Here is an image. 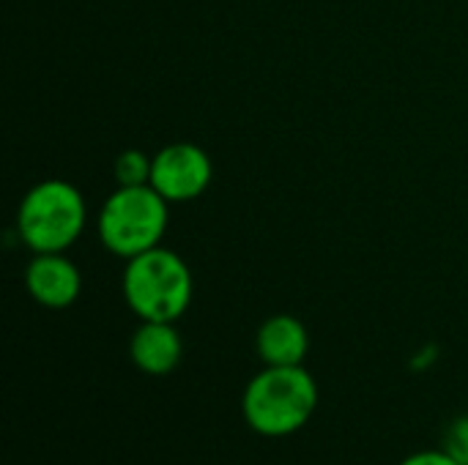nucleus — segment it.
<instances>
[{
    "label": "nucleus",
    "instance_id": "nucleus-7",
    "mask_svg": "<svg viewBox=\"0 0 468 465\" xmlns=\"http://www.w3.org/2000/svg\"><path fill=\"white\" fill-rule=\"evenodd\" d=\"M184 354L181 334L173 323L143 321L129 340V356L145 375H167L178 367Z\"/></svg>",
    "mask_w": 468,
    "mask_h": 465
},
{
    "label": "nucleus",
    "instance_id": "nucleus-3",
    "mask_svg": "<svg viewBox=\"0 0 468 465\" xmlns=\"http://www.w3.org/2000/svg\"><path fill=\"white\" fill-rule=\"evenodd\" d=\"M170 203L151 186H118L99 211L96 233L107 252L129 260L162 244Z\"/></svg>",
    "mask_w": 468,
    "mask_h": 465
},
{
    "label": "nucleus",
    "instance_id": "nucleus-1",
    "mask_svg": "<svg viewBox=\"0 0 468 465\" xmlns=\"http://www.w3.org/2000/svg\"><path fill=\"white\" fill-rule=\"evenodd\" d=\"M318 408V384L299 367H263L244 389L241 411L247 425L266 439L302 430Z\"/></svg>",
    "mask_w": 468,
    "mask_h": 465
},
{
    "label": "nucleus",
    "instance_id": "nucleus-8",
    "mask_svg": "<svg viewBox=\"0 0 468 465\" xmlns=\"http://www.w3.org/2000/svg\"><path fill=\"white\" fill-rule=\"evenodd\" d=\"M255 351L266 367H299L310 351L307 326L293 315H271L258 329Z\"/></svg>",
    "mask_w": 468,
    "mask_h": 465
},
{
    "label": "nucleus",
    "instance_id": "nucleus-5",
    "mask_svg": "<svg viewBox=\"0 0 468 465\" xmlns=\"http://www.w3.org/2000/svg\"><path fill=\"white\" fill-rule=\"evenodd\" d=\"M211 175V159L195 143H170L154 153L151 186L167 203H186L200 197L208 189Z\"/></svg>",
    "mask_w": 468,
    "mask_h": 465
},
{
    "label": "nucleus",
    "instance_id": "nucleus-6",
    "mask_svg": "<svg viewBox=\"0 0 468 465\" xmlns=\"http://www.w3.org/2000/svg\"><path fill=\"white\" fill-rule=\"evenodd\" d=\"M25 285L33 301H38L41 307L66 310L77 301L82 291V277L63 252H38L27 263Z\"/></svg>",
    "mask_w": 468,
    "mask_h": 465
},
{
    "label": "nucleus",
    "instance_id": "nucleus-2",
    "mask_svg": "<svg viewBox=\"0 0 468 465\" xmlns=\"http://www.w3.org/2000/svg\"><path fill=\"white\" fill-rule=\"evenodd\" d=\"M123 299L140 321L176 323L192 304V271L181 255L167 247H154L126 260Z\"/></svg>",
    "mask_w": 468,
    "mask_h": 465
},
{
    "label": "nucleus",
    "instance_id": "nucleus-11",
    "mask_svg": "<svg viewBox=\"0 0 468 465\" xmlns=\"http://www.w3.org/2000/svg\"><path fill=\"white\" fill-rule=\"evenodd\" d=\"M400 465H461L455 458H450L444 449L436 452V449H428V452H417L411 458H406Z\"/></svg>",
    "mask_w": 468,
    "mask_h": 465
},
{
    "label": "nucleus",
    "instance_id": "nucleus-10",
    "mask_svg": "<svg viewBox=\"0 0 468 465\" xmlns=\"http://www.w3.org/2000/svg\"><path fill=\"white\" fill-rule=\"evenodd\" d=\"M444 452L455 458L461 465H468V417H458L447 436H444Z\"/></svg>",
    "mask_w": 468,
    "mask_h": 465
},
{
    "label": "nucleus",
    "instance_id": "nucleus-9",
    "mask_svg": "<svg viewBox=\"0 0 468 465\" xmlns=\"http://www.w3.org/2000/svg\"><path fill=\"white\" fill-rule=\"evenodd\" d=\"M151 167H154V156L137 151V148H129L123 151L112 170H115V181L118 186H143V184H151Z\"/></svg>",
    "mask_w": 468,
    "mask_h": 465
},
{
    "label": "nucleus",
    "instance_id": "nucleus-4",
    "mask_svg": "<svg viewBox=\"0 0 468 465\" xmlns=\"http://www.w3.org/2000/svg\"><path fill=\"white\" fill-rule=\"evenodd\" d=\"M88 208L77 186L47 178L27 189L16 211L19 238L38 252H66L85 230Z\"/></svg>",
    "mask_w": 468,
    "mask_h": 465
}]
</instances>
